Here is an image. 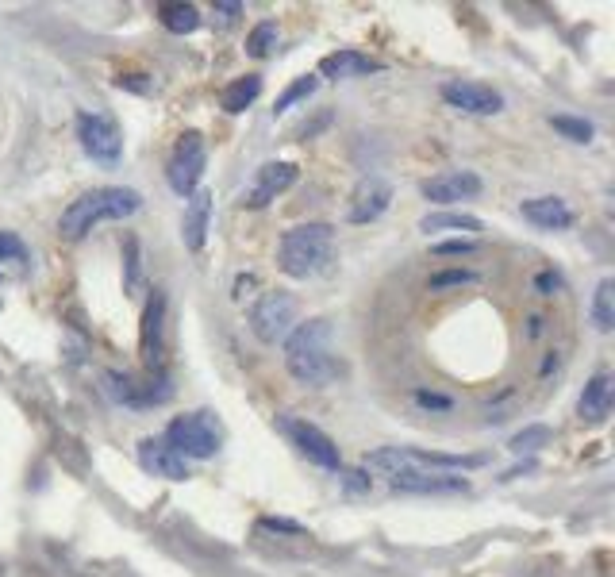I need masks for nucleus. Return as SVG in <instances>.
<instances>
[{
    "mask_svg": "<svg viewBox=\"0 0 615 577\" xmlns=\"http://www.w3.org/2000/svg\"><path fill=\"white\" fill-rule=\"evenodd\" d=\"M285 370L300 385H327L339 374L335 347H331V320H304L285 335Z\"/></svg>",
    "mask_w": 615,
    "mask_h": 577,
    "instance_id": "obj_1",
    "label": "nucleus"
},
{
    "mask_svg": "<svg viewBox=\"0 0 615 577\" xmlns=\"http://www.w3.org/2000/svg\"><path fill=\"white\" fill-rule=\"evenodd\" d=\"M139 204H143V197H139L135 189H123V185H100V189H89V193H81L77 201H70V208H66L62 220H58V231H62V239L77 243V239H85L97 224L135 216Z\"/></svg>",
    "mask_w": 615,
    "mask_h": 577,
    "instance_id": "obj_2",
    "label": "nucleus"
},
{
    "mask_svg": "<svg viewBox=\"0 0 615 577\" xmlns=\"http://www.w3.org/2000/svg\"><path fill=\"white\" fill-rule=\"evenodd\" d=\"M331 254H335V227L300 224L281 235L277 266H281V274L296 277V281H308V277L323 274L331 266Z\"/></svg>",
    "mask_w": 615,
    "mask_h": 577,
    "instance_id": "obj_3",
    "label": "nucleus"
},
{
    "mask_svg": "<svg viewBox=\"0 0 615 577\" xmlns=\"http://www.w3.org/2000/svg\"><path fill=\"white\" fill-rule=\"evenodd\" d=\"M162 439H166L185 462H189V458H212V454L223 447V427L208 408H200V412L177 416V420L166 427Z\"/></svg>",
    "mask_w": 615,
    "mask_h": 577,
    "instance_id": "obj_4",
    "label": "nucleus"
},
{
    "mask_svg": "<svg viewBox=\"0 0 615 577\" xmlns=\"http://www.w3.org/2000/svg\"><path fill=\"white\" fill-rule=\"evenodd\" d=\"M296 327V297L285 289L262 293L250 308V331L258 343H281Z\"/></svg>",
    "mask_w": 615,
    "mask_h": 577,
    "instance_id": "obj_5",
    "label": "nucleus"
},
{
    "mask_svg": "<svg viewBox=\"0 0 615 577\" xmlns=\"http://www.w3.org/2000/svg\"><path fill=\"white\" fill-rule=\"evenodd\" d=\"M277 431H281L312 466H320V470H343V454L335 447V439H331L327 431H320L316 424L296 420V416H277Z\"/></svg>",
    "mask_w": 615,
    "mask_h": 577,
    "instance_id": "obj_6",
    "label": "nucleus"
},
{
    "mask_svg": "<svg viewBox=\"0 0 615 577\" xmlns=\"http://www.w3.org/2000/svg\"><path fill=\"white\" fill-rule=\"evenodd\" d=\"M77 139L81 151L89 154L100 166H116L123 154V135L112 116L104 112H77Z\"/></svg>",
    "mask_w": 615,
    "mask_h": 577,
    "instance_id": "obj_7",
    "label": "nucleus"
},
{
    "mask_svg": "<svg viewBox=\"0 0 615 577\" xmlns=\"http://www.w3.org/2000/svg\"><path fill=\"white\" fill-rule=\"evenodd\" d=\"M204 166H208V151H204V139L197 131L181 135V143L173 147V158L166 166V181L177 197H193L200 189V177H204Z\"/></svg>",
    "mask_w": 615,
    "mask_h": 577,
    "instance_id": "obj_8",
    "label": "nucleus"
},
{
    "mask_svg": "<svg viewBox=\"0 0 615 577\" xmlns=\"http://www.w3.org/2000/svg\"><path fill=\"white\" fill-rule=\"evenodd\" d=\"M296 177H300L296 162H266V166H258L254 181L246 185L243 197H239V208H266V204H273L277 197H285L293 189Z\"/></svg>",
    "mask_w": 615,
    "mask_h": 577,
    "instance_id": "obj_9",
    "label": "nucleus"
},
{
    "mask_svg": "<svg viewBox=\"0 0 615 577\" xmlns=\"http://www.w3.org/2000/svg\"><path fill=\"white\" fill-rule=\"evenodd\" d=\"M485 181L473 174V170H443V174L427 177L419 185L423 201H435V204H454V201H473L481 197Z\"/></svg>",
    "mask_w": 615,
    "mask_h": 577,
    "instance_id": "obj_10",
    "label": "nucleus"
},
{
    "mask_svg": "<svg viewBox=\"0 0 615 577\" xmlns=\"http://www.w3.org/2000/svg\"><path fill=\"white\" fill-rule=\"evenodd\" d=\"M443 101L450 108H458V112H469V116H496V112H504V97L492 85H481V81H446Z\"/></svg>",
    "mask_w": 615,
    "mask_h": 577,
    "instance_id": "obj_11",
    "label": "nucleus"
},
{
    "mask_svg": "<svg viewBox=\"0 0 615 577\" xmlns=\"http://www.w3.org/2000/svg\"><path fill=\"white\" fill-rule=\"evenodd\" d=\"M389 204H393V185L385 177H366V181H358V189L350 197L346 220L350 224H373L389 212Z\"/></svg>",
    "mask_w": 615,
    "mask_h": 577,
    "instance_id": "obj_12",
    "label": "nucleus"
},
{
    "mask_svg": "<svg viewBox=\"0 0 615 577\" xmlns=\"http://www.w3.org/2000/svg\"><path fill=\"white\" fill-rule=\"evenodd\" d=\"M139 466L154 477H166V481H185L189 477V462L173 451L166 439H143L139 443Z\"/></svg>",
    "mask_w": 615,
    "mask_h": 577,
    "instance_id": "obj_13",
    "label": "nucleus"
},
{
    "mask_svg": "<svg viewBox=\"0 0 615 577\" xmlns=\"http://www.w3.org/2000/svg\"><path fill=\"white\" fill-rule=\"evenodd\" d=\"M396 493H466L469 481L458 474H435V470H408L389 477Z\"/></svg>",
    "mask_w": 615,
    "mask_h": 577,
    "instance_id": "obj_14",
    "label": "nucleus"
},
{
    "mask_svg": "<svg viewBox=\"0 0 615 577\" xmlns=\"http://www.w3.org/2000/svg\"><path fill=\"white\" fill-rule=\"evenodd\" d=\"M612 397H615V381L612 374H592L589 385H585V393H581V401H577V416H581V424H604V416L612 412Z\"/></svg>",
    "mask_w": 615,
    "mask_h": 577,
    "instance_id": "obj_15",
    "label": "nucleus"
},
{
    "mask_svg": "<svg viewBox=\"0 0 615 577\" xmlns=\"http://www.w3.org/2000/svg\"><path fill=\"white\" fill-rule=\"evenodd\" d=\"M208 224H212V193L208 189H197L189 204H185V220H181V239L185 247L197 254L208 239Z\"/></svg>",
    "mask_w": 615,
    "mask_h": 577,
    "instance_id": "obj_16",
    "label": "nucleus"
},
{
    "mask_svg": "<svg viewBox=\"0 0 615 577\" xmlns=\"http://www.w3.org/2000/svg\"><path fill=\"white\" fill-rule=\"evenodd\" d=\"M523 220L527 224L542 227V231H566L573 224V208H569L562 197H535V201H523L519 204Z\"/></svg>",
    "mask_w": 615,
    "mask_h": 577,
    "instance_id": "obj_17",
    "label": "nucleus"
},
{
    "mask_svg": "<svg viewBox=\"0 0 615 577\" xmlns=\"http://www.w3.org/2000/svg\"><path fill=\"white\" fill-rule=\"evenodd\" d=\"M162 320H166V293L154 289V297L147 301V312H143V362L150 370L162 362Z\"/></svg>",
    "mask_w": 615,
    "mask_h": 577,
    "instance_id": "obj_18",
    "label": "nucleus"
},
{
    "mask_svg": "<svg viewBox=\"0 0 615 577\" xmlns=\"http://www.w3.org/2000/svg\"><path fill=\"white\" fill-rule=\"evenodd\" d=\"M377 70H381V62H377V58H369V54H362V51H335V54H323L320 74H316V77L343 81V77H366V74H377Z\"/></svg>",
    "mask_w": 615,
    "mask_h": 577,
    "instance_id": "obj_19",
    "label": "nucleus"
},
{
    "mask_svg": "<svg viewBox=\"0 0 615 577\" xmlns=\"http://www.w3.org/2000/svg\"><path fill=\"white\" fill-rule=\"evenodd\" d=\"M419 231H427V235H477V231H485V224L477 220V216H469V212H427L423 220H419Z\"/></svg>",
    "mask_w": 615,
    "mask_h": 577,
    "instance_id": "obj_20",
    "label": "nucleus"
},
{
    "mask_svg": "<svg viewBox=\"0 0 615 577\" xmlns=\"http://www.w3.org/2000/svg\"><path fill=\"white\" fill-rule=\"evenodd\" d=\"M262 97V77L258 74H246V77H235L227 89L220 93V104L223 112H231V116H239V112H246L250 104Z\"/></svg>",
    "mask_w": 615,
    "mask_h": 577,
    "instance_id": "obj_21",
    "label": "nucleus"
},
{
    "mask_svg": "<svg viewBox=\"0 0 615 577\" xmlns=\"http://www.w3.org/2000/svg\"><path fill=\"white\" fill-rule=\"evenodd\" d=\"M158 20L173 35H193L200 27V8L197 4H162L158 8Z\"/></svg>",
    "mask_w": 615,
    "mask_h": 577,
    "instance_id": "obj_22",
    "label": "nucleus"
},
{
    "mask_svg": "<svg viewBox=\"0 0 615 577\" xmlns=\"http://www.w3.org/2000/svg\"><path fill=\"white\" fill-rule=\"evenodd\" d=\"M589 316H592V327H596V331H612L615 327V281L612 277H604V281L596 285Z\"/></svg>",
    "mask_w": 615,
    "mask_h": 577,
    "instance_id": "obj_23",
    "label": "nucleus"
},
{
    "mask_svg": "<svg viewBox=\"0 0 615 577\" xmlns=\"http://www.w3.org/2000/svg\"><path fill=\"white\" fill-rule=\"evenodd\" d=\"M123 289L131 297H139V289H143V247L135 235L123 239Z\"/></svg>",
    "mask_w": 615,
    "mask_h": 577,
    "instance_id": "obj_24",
    "label": "nucleus"
},
{
    "mask_svg": "<svg viewBox=\"0 0 615 577\" xmlns=\"http://www.w3.org/2000/svg\"><path fill=\"white\" fill-rule=\"evenodd\" d=\"M316 89H320V77H316V74H304V77H296L293 85H289V89H285V93H281V97H277V104H273V116H281V112H289V108H293V104L308 101V97H312V93H316Z\"/></svg>",
    "mask_w": 615,
    "mask_h": 577,
    "instance_id": "obj_25",
    "label": "nucleus"
},
{
    "mask_svg": "<svg viewBox=\"0 0 615 577\" xmlns=\"http://www.w3.org/2000/svg\"><path fill=\"white\" fill-rule=\"evenodd\" d=\"M277 39H281L277 24H273V20H262V24L246 35V54H250V58H270L273 47H277Z\"/></svg>",
    "mask_w": 615,
    "mask_h": 577,
    "instance_id": "obj_26",
    "label": "nucleus"
},
{
    "mask_svg": "<svg viewBox=\"0 0 615 577\" xmlns=\"http://www.w3.org/2000/svg\"><path fill=\"white\" fill-rule=\"evenodd\" d=\"M550 127L569 139V143H592V135H596V127L589 120H581V116H566V112H558V116H550Z\"/></svg>",
    "mask_w": 615,
    "mask_h": 577,
    "instance_id": "obj_27",
    "label": "nucleus"
},
{
    "mask_svg": "<svg viewBox=\"0 0 615 577\" xmlns=\"http://www.w3.org/2000/svg\"><path fill=\"white\" fill-rule=\"evenodd\" d=\"M550 443V427L546 424H527L519 435H512V443H508V451L512 454H535L539 447Z\"/></svg>",
    "mask_w": 615,
    "mask_h": 577,
    "instance_id": "obj_28",
    "label": "nucleus"
},
{
    "mask_svg": "<svg viewBox=\"0 0 615 577\" xmlns=\"http://www.w3.org/2000/svg\"><path fill=\"white\" fill-rule=\"evenodd\" d=\"M27 258V247L20 235H12V231H0V262H24Z\"/></svg>",
    "mask_w": 615,
    "mask_h": 577,
    "instance_id": "obj_29",
    "label": "nucleus"
},
{
    "mask_svg": "<svg viewBox=\"0 0 615 577\" xmlns=\"http://www.w3.org/2000/svg\"><path fill=\"white\" fill-rule=\"evenodd\" d=\"M566 289V277L558 274V270H539L535 274V293L539 297H554V293H562Z\"/></svg>",
    "mask_w": 615,
    "mask_h": 577,
    "instance_id": "obj_30",
    "label": "nucleus"
},
{
    "mask_svg": "<svg viewBox=\"0 0 615 577\" xmlns=\"http://www.w3.org/2000/svg\"><path fill=\"white\" fill-rule=\"evenodd\" d=\"M412 401H416L419 408H427V412H450V408H454L450 397H443V393H431V389H416V393H412Z\"/></svg>",
    "mask_w": 615,
    "mask_h": 577,
    "instance_id": "obj_31",
    "label": "nucleus"
},
{
    "mask_svg": "<svg viewBox=\"0 0 615 577\" xmlns=\"http://www.w3.org/2000/svg\"><path fill=\"white\" fill-rule=\"evenodd\" d=\"M477 274L473 270H443V274L431 277V289H450V285H473Z\"/></svg>",
    "mask_w": 615,
    "mask_h": 577,
    "instance_id": "obj_32",
    "label": "nucleus"
},
{
    "mask_svg": "<svg viewBox=\"0 0 615 577\" xmlns=\"http://www.w3.org/2000/svg\"><path fill=\"white\" fill-rule=\"evenodd\" d=\"M239 16H243V4H235V0H216V20H220L223 27H231Z\"/></svg>",
    "mask_w": 615,
    "mask_h": 577,
    "instance_id": "obj_33",
    "label": "nucleus"
},
{
    "mask_svg": "<svg viewBox=\"0 0 615 577\" xmlns=\"http://www.w3.org/2000/svg\"><path fill=\"white\" fill-rule=\"evenodd\" d=\"M477 251V243H473V239H450V243H439V247H435V254H473Z\"/></svg>",
    "mask_w": 615,
    "mask_h": 577,
    "instance_id": "obj_34",
    "label": "nucleus"
},
{
    "mask_svg": "<svg viewBox=\"0 0 615 577\" xmlns=\"http://www.w3.org/2000/svg\"><path fill=\"white\" fill-rule=\"evenodd\" d=\"M343 485H346V493H369L366 470H350V474H343Z\"/></svg>",
    "mask_w": 615,
    "mask_h": 577,
    "instance_id": "obj_35",
    "label": "nucleus"
},
{
    "mask_svg": "<svg viewBox=\"0 0 615 577\" xmlns=\"http://www.w3.org/2000/svg\"><path fill=\"white\" fill-rule=\"evenodd\" d=\"M542 324H546L542 316H531V331H527V335H531V339H535V335H542Z\"/></svg>",
    "mask_w": 615,
    "mask_h": 577,
    "instance_id": "obj_36",
    "label": "nucleus"
}]
</instances>
